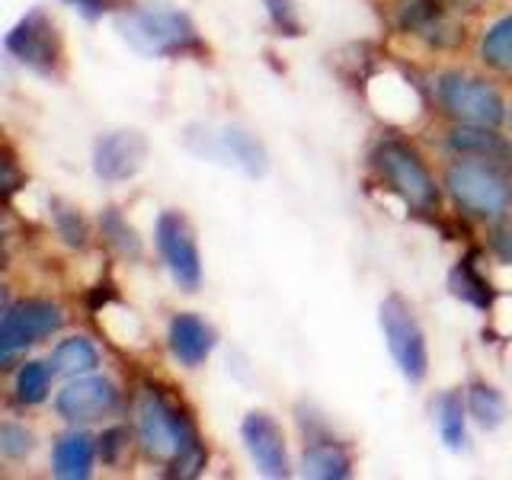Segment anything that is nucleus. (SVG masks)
Returning <instances> with one entry per match:
<instances>
[{
	"mask_svg": "<svg viewBox=\"0 0 512 480\" xmlns=\"http://www.w3.org/2000/svg\"><path fill=\"white\" fill-rule=\"evenodd\" d=\"M138 436L141 448L157 461H170L176 477H196L205 468V448L183 413H176L154 388L138 400Z\"/></svg>",
	"mask_w": 512,
	"mask_h": 480,
	"instance_id": "f257e3e1",
	"label": "nucleus"
},
{
	"mask_svg": "<svg viewBox=\"0 0 512 480\" xmlns=\"http://www.w3.org/2000/svg\"><path fill=\"white\" fill-rule=\"evenodd\" d=\"M125 42L141 55L151 58H173V55H202L205 45L196 26L170 4H141L119 13L116 20Z\"/></svg>",
	"mask_w": 512,
	"mask_h": 480,
	"instance_id": "f03ea898",
	"label": "nucleus"
},
{
	"mask_svg": "<svg viewBox=\"0 0 512 480\" xmlns=\"http://www.w3.org/2000/svg\"><path fill=\"white\" fill-rule=\"evenodd\" d=\"M445 186L461 212L474 218H503L512 205L509 173L487 160H458L448 167Z\"/></svg>",
	"mask_w": 512,
	"mask_h": 480,
	"instance_id": "7ed1b4c3",
	"label": "nucleus"
},
{
	"mask_svg": "<svg viewBox=\"0 0 512 480\" xmlns=\"http://www.w3.org/2000/svg\"><path fill=\"white\" fill-rule=\"evenodd\" d=\"M375 167L407 205L420 208V212H432V208L439 205L436 180L429 176L420 154H416L413 148H407V144L381 141L375 148Z\"/></svg>",
	"mask_w": 512,
	"mask_h": 480,
	"instance_id": "20e7f679",
	"label": "nucleus"
},
{
	"mask_svg": "<svg viewBox=\"0 0 512 480\" xmlns=\"http://www.w3.org/2000/svg\"><path fill=\"white\" fill-rule=\"evenodd\" d=\"M381 330H384V340H388V349L400 368V375L410 384H420L429 372L426 336L420 324H416L413 311L397 295L381 301Z\"/></svg>",
	"mask_w": 512,
	"mask_h": 480,
	"instance_id": "39448f33",
	"label": "nucleus"
},
{
	"mask_svg": "<svg viewBox=\"0 0 512 480\" xmlns=\"http://www.w3.org/2000/svg\"><path fill=\"white\" fill-rule=\"evenodd\" d=\"M439 103L452 119L464 125H500L503 122V100L490 84L464 74H442L439 77Z\"/></svg>",
	"mask_w": 512,
	"mask_h": 480,
	"instance_id": "423d86ee",
	"label": "nucleus"
},
{
	"mask_svg": "<svg viewBox=\"0 0 512 480\" xmlns=\"http://www.w3.org/2000/svg\"><path fill=\"white\" fill-rule=\"evenodd\" d=\"M7 52L13 58H20L26 68L39 71L45 77H58L61 74V58H64L61 39L55 32V23L45 16V10L26 13L23 20L10 29Z\"/></svg>",
	"mask_w": 512,
	"mask_h": 480,
	"instance_id": "0eeeda50",
	"label": "nucleus"
},
{
	"mask_svg": "<svg viewBox=\"0 0 512 480\" xmlns=\"http://www.w3.org/2000/svg\"><path fill=\"white\" fill-rule=\"evenodd\" d=\"M61 324H64L61 308L45 298H26L7 304L4 320H0V349H4V359L45 340V336H52L55 330H61Z\"/></svg>",
	"mask_w": 512,
	"mask_h": 480,
	"instance_id": "6e6552de",
	"label": "nucleus"
},
{
	"mask_svg": "<svg viewBox=\"0 0 512 480\" xmlns=\"http://www.w3.org/2000/svg\"><path fill=\"white\" fill-rule=\"evenodd\" d=\"M157 250L164 256L176 285H180L183 292H196L202 282V256H199L189 221L180 212H164L157 218Z\"/></svg>",
	"mask_w": 512,
	"mask_h": 480,
	"instance_id": "1a4fd4ad",
	"label": "nucleus"
},
{
	"mask_svg": "<svg viewBox=\"0 0 512 480\" xmlns=\"http://www.w3.org/2000/svg\"><path fill=\"white\" fill-rule=\"evenodd\" d=\"M240 436H244V445L256 464V471L266 477H288L285 436L269 413H263V410L247 413L244 423H240Z\"/></svg>",
	"mask_w": 512,
	"mask_h": 480,
	"instance_id": "9d476101",
	"label": "nucleus"
},
{
	"mask_svg": "<svg viewBox=\"0 0 512 480\" xmlns=\"http://www.w3.org/2000/svg\"><path fill=\"white\" fill-rule=\"evenodd\" d=\"M148 157V141L138 132H109L93 148V170L103 183H122L135 176Z\"/></svg>",
	"mask_w": 512,
	"mask_h": 480,
	"instance_id": "9b49d317",
	"label": "nucleus"
},
{
	"mask_svg": "<svg viewBox=\"0 0 512 480\" xmlns=\"http://www.w3.org/2000/svg\"><path fill=\"white\" fill-rule=\"evenodd\" d=\"M116 407V388L106 378H77L55 397V410L68 423H93Z\"/></svg>",
	"mask_w": 512,
	"mask_h": 480,
	"instance_id": "f8f14e48",
	"label": "nucleus"
},
{
	"mask_svg": "<svg viewBox=\"0 0 512 480\" xmlns=\"http://www.w3.org/2000/svg\"><path fill=\"white\" fill-rule=\"evenodd\" d=\"M199 151L208 157H218V160H231V164L247 170L250 176H263L269 167L263 144L250 132H244V128H221V132L208 138V144H202Z\"/></svg>",
	"mask_w": 512,
	"mask_h": 480,
	"instance_id": "ddd939ff",
	"label": "nucleus"
},
{
	"mask_svg": "<svg viewBox=\"0 0 512 480\" xmlns=\"http://www.w3.org/2000/svg\"><path fill=\"white\" fill-rule=\"evenodd\" d=\"M167 343L176 362H183L186 368L202 365L215 349V330L205 324L196 314H176L170 320L167 330Z\"/></svg>",
	"mask_w": 512,
	"mask_h": 480,
	"instance_id": "4468645a",
	"label": "nucleus"
},
{
	"mask_svg": "<svg viewBox=\"0 0 512 480\" xmlns=\"http://www.w3.org/2000/svg\"><path fill=\"white\" fill-rule=\"evenodd\" d=\"M448 148L461 157H477L496 164L500 170L512 173V144L503 141L496 132H490V125H458L448 132Z\"/></svg>",
	"mask_w": 512,
	"mask_h": 480,
	"instance_id": "2eb2a0df",
	"label": "nucleus"
},
{
	"mask_svg": "<svg viewBox=\"0 0 512 480\" xmlns=\"http://www.w3.org/2000/svg\"><path fill=\"white\" fill-rule=\"evenodd\" d=\"M352 471V461L330 436H308L304 445V474L324 477V480H343Z\"/></svg>",
	"mask_w": 512,
	"mask_h": 480,
	"instance_id": "dca6fc26",
	"label": "nucleus"
},
{
	"mask_svg": "<svg viewBox=\"0 0 512 480\" xmlns=\"http://www.w3.org/2000/svg\"><path fill=\"white\" fill-rule=\"evenodd\" d=\"M55 474L61 480H84L93 471V439L87 432H68L55 442Z\"/></svg>",
	"mask_w": 512,
	"mask_h": 480,
	"instance_id": "f3484780",
	"label": "nucleus"
},
{
	"mask_svg": "<svg viewBox=\"0 0 512 480\" xmlns=\"http://www.w3.org/2000/svg\"><path fill=\"white\" fill-rule=\"evenodd\" d=\"M96 365H100V356H96L93 343L84 340V336L61 340L52 352V372L64 375V378H80V375L93 372Z\"/></svg>",
	"mask_w": 512,
	"mask_h": 480,
	"instance_id": "a211bd4d",
	"label": "nucleus"
},
{
	"mask_svg": "<svg viewBox=\"0 0 512 480\" xmlns=\"http://www.w3.org/2000/svg\"><path fill=\"white\" fill-rule=\"evenodd\" d=\"M442 20L439 0H394V23L400 32L429 36L432 26Z\"/></svg>",
	"mask_w": 512,
	"mask_h": 480,
	"instance_id": "6ab92c4d",
	"label": "nucleus"
},
{
	"mask_svg": "<svg viewBox=\"0 0 512 480\" xmlns=\"http://www.w3.org/2000/svg\"><path fill=\"white\" fill-rule=\"evenodd\" d=\"M436 423H439V436L442 442L452 448V452H461L464 442H468V432H464V404L461 394L445 391L436 404Z\"/></svg>",
	"mask_w": 512,
	"mask_h": 480,
	"instance_id": "aec40b11",
	"label": "nucleus"
},
{
	"mask_svg": "<svg viewBox=\"0 0 512 480\" xmlns=\"http://www.w3.org/2000/svg\"><path fill=\"white\" fill-rule=\"evenodd\" d=\"M480 61L493 71H512V16H503L500 23L490 26L480 42Z\"/></svg>",
	"mask_w": 512,
	"mask_h": 480,
	"instance_id": "412c9836",
	"label": "nucleus"
},
{
	"mask_svg": "<svg viewBox=\"0 0 512 480\" xmlns=\"http://www.w3.org/2000/svg\"><path fill=\"white\" fill-rule=\"evenodd\" d=\"M448 285H452V292H455L458 298L471 301L474 308H480V311H487V308H490V301H493L490 285H487L484 279H480V272L471 266V260H464V263H458V266L452 269V279H448Z\"/></svg>",
	"mask_w": 512,
	"mask_h": 480,
	"instance_id": "4be33fe9",
	"label": "nucleus"
},
{
	"mask_svg": "<svg viewBox=\"0 0 512 480\" xmlns=\"http://www.w3.org/2000/svg\"><path fill=\"white\" fill-rule=\"evenodd\" d=\"M468 410L484 429H496L506 416V404L500 391H493L490 384H471L468 388Z\"/></svg>",
	"mask_w": 512,
	"mask_h": 480,
	"instance_id": "5701e85b",
	"label": "nucleus"
},
{
	"mask_svg": "<svg viewBox=\"0 0 512 480\" xmlns=\"http://www.w3.org/2000/svg\"><path fill=\"white\" fill-rule=\"evenodd\" d=\"M52 365L45 362H29L20 368V375H16V400L26 407L32 404H42L48 397V384H52Z\"/></svg>",
	"mask_w": 512,
	"mask_h": 480,
	"instance_id": "b1692460",
	"label": "nucleus"
},
{
	"mask_svg": "<svg viewBox=\"0 0 512 480\" xmlns=\"http://www.w3.org/2000/svg\"><path fill=\"white\" fill-rule=\"evenodd\" d=\"M103 231L109 234V240H112V244H116L122 253H132V256H138V253H141V244H138L135 231L128 228L125 218L116 212V208H109V212L103 215Z\"/></svg>",
	"mask_w": 512,
	"mask_h": 480,
	"instance_id": "393cba45",
	"label": "nucleus"
},
{
	"mask_svg": "<svg viewBox=\"0 0 512 480\" xmlns=\"http://www.w3.org/2000/svg\"><path fill=\"white\" fill-rule=\"evenodd\" d=\"M55 221H58V234L64 237V244L68 247H84L87 244V224H84V218H80L74 208H68V205H61V202H55Z\"/></svg>",
	"mask_w": 512,
	"mask_h": 480,
	"instance_id": "a878e982",
	"label": "nucleus"
},
{
	"mask_svg": "<svg viewBox=\"0 0 512 480\" xmlns=\"http://www.w3.org/2000/svg\"><path fill=\"white\" fill-rule=\"evenodd\" d=\"M266 13L272 26H276L282 36H301V23H298V13H295V0H263Z\"/></svg>",
	"mask_w": 512,
	"mask_h": 480,
	"instance_id": "bb28decb",
	"label": "nucleus"
},
{
	"mask_svg": "<svg viewBox=\"0 0 512 480\" xmlns=\"http://www.w3.org/2000/svg\"><path fill=\"white\" fill-rule=\"evenodd\" d=\"M32 445H36V439H32V432L16 426V423H4V429H0V448H4L7 458H23L32 452Z\"/></svg>",
	"mask_w": 512,
	"mask_h": 480,
	"instance_id": "cd10ccee",
	"label": "nucleus"
},
{
	"mask_svg": "<svg viewBox=\"0 0 512 480\" xmlns=\"http://www.w3.org/2000/svg\"><path fill=\"white\" fill-rule=\"evenodd\" d=\"M490 247L500 260L512 263V218H503L496 228L490 231Z\"/></svg>",
	"mask_w": 512,
	"mask_h": 480,
	"instance_id": "c85d7f7f",
	"label": "nucleus"
},
{
	"mask_svg": "<svg viewBox=\"0 0 512 480\" xmlns=\"http://www.w3.org/2000/svg\"><path fill=\"white\" fill-rule=\"evenodd\" d=\"M125 442H128V432H125L122 426L106 429V432H103V439H100V455H103V461H109V464H112V461H119Z\"/></svg>",
	"mask_w": 512,
	"mask_h": 480,
	"instance_id": "c756f323",
	"label": "nucleus"
},
{
	"mask_svg": "<svg viewBox=\"0 0 512 480\" xmlns=\"http://www.w3.org/2000/svg\"><path fill=\"white\" fill-rule=\"evenodd\" d=\"M68 7H74L80 16H87V20H100V16L109 10L112 0H64Z\"/></svg>",
	"mask_w": 512,
	"mask_h": 480,
	"instance_id": "7c9ffc66",
	"label": "nucleus"
},
{
	"mask_svg": "<svg viewBox=\"0 0 512 480\" xmlns=\"http://www.w3.org/2000/svg\"><path fill=\"white\" fill-rule=\"evenodd\" d=\"M509 125H512V112H509Z\"/></svg>",
	"mask_w": 512,
	"mask_h": 480,
	"instance_id": "2f4dec72",
	"label": "nucleus"
}]
</instances>
